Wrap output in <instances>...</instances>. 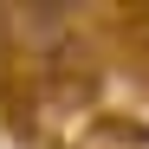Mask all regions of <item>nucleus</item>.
I'll use <instances>...</instances> for the list:
<instances>
[]
</instances>
